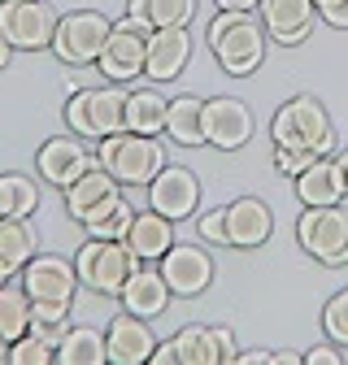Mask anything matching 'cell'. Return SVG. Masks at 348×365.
Here are the masks:
<instances>
[{
	"label": "cell",
	"mask_w": 348,
	"mask_h": 365,
	"mask_svg": "<svg viewBox=\"0 0 348 365\" xmlns=\"http://www.w3.org/2000/svg\"><path fill=\"white\" fill-rule=\"evenodd\" d=\"M209 48H213L218 66L227 74L244 78L266 61V26H261L252 14L218 9V18L209 22Z\"/></svg>",
	"instance_id": "cell-1"
},
{
	"label": "cell",
	"mask_w": 348,
	"mask_h": 365,
	"mask_svg": "<svg viewBox=\"0 0 348 365\" xmlns=\"http://www.w3.org/2000/svg\"><path fill=\"white\" fill-rule=\"evenodd\" d=\"M96 161L122 182V187H148L165 170V148L157 135H135V130H113L101 140Z\"/></svg>",
	"instance_id": "cell-2"
},
{
	"label": "cell",
	"mask_w": 348,
	"mask_h": 365,
	"mask_svg": "<svg viewBox=\"0 0 348 365\" xmlns=\"http://www.w3.org/2000/svg\"><path fill=\"white\" fill-rule=\"evenodd\" d=\"M270 135H275V148H304L318 157H331V148H335L331 118H327L322 101H314V96H292L275 113Z\"/></svg>",
	"instance_id": "cell-3"
},
{
	"label": "cell",
	"mask_w": 348,
	"mask_h": 365,
	"mask_svg": "<svg viewBox=\"0 0 348 365\" xmlns=\"http://www.w3.org/2000/svg\"><path fill=\"white\" fill-rule=\"evenodd\" d=\"M135 265H144V261L126 248V240H92V235H87V244L74 252L78 283L101 292V296H118Z\"/></svg>",
	"instance_id": "cell-4"
},
{
	"label": "cell",
	"mask_w": 348,
	"mask_h": 365,
	"mask_svg": "<svg viewBox=\"0 0 348 365\" xmlns=\"http://www.w3.org/2000/svg\"><path fill=\"white\" fill-rule=\"evenodd\" d=\"M66 122L74 135L105 140L113 130H126V91L122 87H83L66 101Z\"/></svg>",
	"instance_id": "cell-5"
},
{
	"label": "cell",
	"mask_w": 348,
	"mask_h": 365,
	"mask_svg": "<svg viewBox=\"0 0 348 365\" xmlns=\"http://www.w3.org/2000/svg\"><path fill=\"white\" fill-rule=\"evenodd\" d=\"M296 240L322 265H344L348 261V209L339 205H304L296 222Z\"/></svg>",
	"instance_id": "cell-6"
},
{
	"label": "cell",
	"mask_w": 348,
	"mask_h": 365,
	"mask_svg": "<svg viewBox=\"0 0 348 365\" xmlns=\"http://www.w3.org/2000/svg\"><path fill=\"white\" fill-rule=\"evenodd\" d=\"M113 22L96 9H74L57 22L53 31V53L61 66H96L105 53V39H109Z\"/></svg>",
	"instance_id": "cell-7"
},
{
	"label": "cell",
	"mask_w": 348,
	"mask_h": 365,
	"mask_svg": "<svg viewBox=\"0 0 348 365\" xmlns=\"http://www.w3.org/2000/svg\"><path fill=\"white\" fill-rule=\"evenodd\" d=\"M57 22L61 18L48 0H0V31H5V39L22 53L48 48Z\"/></svg>",
	"instance_id": "cell-8"
},
{
	"label": "cell",
	"mask_w": 348,
	"mask_h": 365,
	"mask_svg": "<svg viewBox=\"0 0 348 365\" xmlns=\"http://www.w3.org/2000/svg\"><path fill=\"white\" fill-rule=\"evenodd\" d=\"M144 57H148V26L122 18V22H113V31L105 39V53H101L96 70L109 83H130V78L144 74Z\"/></svg>",
	"instance_id": "cell-9"
},
{
	"label": "cell",
	"mask_w": 348,
	"mask_h": 365,
	"mask_svg": "<svg viewBox=\"0 0 348 365\" xmlns=\"http://www.w3.org/2000/svg\"><path fill=\"white\" fill-rule=\"evenodd\" d=\"M122 182L96 161L92 170H87V174H78L74 182H70V187H66V209H70V217L74 222H83V226H92V222H101L118 200H122Z\"/></svg>",
	"instance_id": "cell-10"
},
{
	"label": "cell",
	"mask_w": 348,
	"mask_h": 365,
	"mask_svg": "<svg viewBox=\"0 0 348 365\" xmlns=\"http://www.w3.org/2000/svg\"><path fill=\"white\" fill-rule=\"evenodd\" d=\"M157 269L174 296H200L213 283V257L200 244H170L165 257L157 261Z\"/></svg>",
	"instance_id": "cell-11"
},
{
	"label": "cell",
	"mask_w": 348,
	"mask_h": 365,
	"mask_svg": "<svg viewBox=\"0 0 348 365\" xmlns=\"http://www.w3.org/2000/svg\"><path fill=\"white\" fill-rule=\"evenodd\" d=\"M200 205V178L188 165H165L153 182H148V209L165 213L170 222L192 217Z\"/></svg>",
	"instance_id": "cell-12"
},
{
	"label": "cell",
	"mask_w": 348,
	"mask_h": 365,
	"mask_svg": "<svg viewBox=\"0 0 348 365\" xmlns=\"http://www.w3.org/2000/svg\"><path fill=\"white\" fill-rule=\"evenodd\" d=\"M252 140V109L235 96H213L205 101V144L235 153Z\"/></svg>",
	"instance_id": "cell-13"
},
{
	"label": "cell",
	"mask_w": 348,
	"mask_h": 365,
	"mask_svg": "<svg viewBox=\"0 0 348 365\" xmlns=\"http://www.w3.org/2000/svg\"><path fill=\"white\" fill-rule=\"evenodd\" d=\"M192 61V35L188 26H153L148 31V57H144V74L153 83H174Z\"/></svg>",
	"instance_id": "cell-14"
},
{
	"label": "cell",
	"mask_w": 348,
	"mask_h": 365,
	"mask_svg": "<svg viewBox=\"0 0 348 365\" xmlns=\"http://www.w3.org/2000/svg\"><path fill=\"white\" fill-rule=\"evenodd\" d=\"M96 165V157L87 153L74 135H57V140H44L39 153H35V170L44 174V182H53V187H70L78 174H87Z\"/></svg>",
	"instance_id": "cell-15"
},
{
	"label": "cell",
	"mask_w": 348,
	"mask_h": 365,
	"mask_svg": "<svg viewBox=\"0 0 348 365\" xmlns=\"http://www.w3.org/2000/svg\"><path fill=\"white\" fill-rule=\"evenodd\" d=\"M153 348H157V335L148 327V317H140V313L122 309L105 331V352L113 365H144L153 356Z\"/></svg>",
	"instance_id": "cell-16"
},
{
	"label": "cell",
	"mask_w": 348,
	"mask_h": 365,
	"mask_svg": "<svg viewBox=\"0 0 348 365\" xmlns=\"http://www.w3.org/2000/svg\"><path fill=\"white\" fill-rule=\"evenodd\" d=\"M174 348H179V365H222L240 356L231 327H200V322L174 335Z\"/></svg>",
	"instance_id": "cell-17"
},
{
	"label": "cell",
	"mask_w": 348,
	"mask_h": 365,
	"mask_svg": "<svg viewBox=\"0 0 348 365\" xmlns=\"http://www.w3.org/2000/svg\"><path fill=\"white\" fill-rule=\"evenodd\" d=\"M22 287H26L31 300H74V292H78L74 261H66V257H31L22 265Z\"/></svg>",
	"instance_id": "cell-18"
},
{
	"label": "cell",
	"mask_w": 348,
	"mask_h": 365,
	"mask_svg": "<svg viewBox=\"0 0 348 365\" xmlns=\"http://www.w3.org/2000/svg\"><path fill=\"white\" fill-rule=\"evenodd\" d=\"M275 231V213L266 200L257 196H240L227 205V244L231 248H261Z\"/></svg>",
	"instance_id": "cell-19"
},
{
	"label": "cell",
	"mask_w": 348,
	"mask_h": 365,
	"mask_svg": "<svg viewBox=\"0 0 348 365\" xmlns=\"http://www.w3.org/2000/svg\"><path fill=\"white\" fill-rule=\"evenodd\" d=\"M261 26L275 43H300L304 35L314 31V0H261L257 5Z\"/></svg>",
	"instance_id": "cell-20"
},
{
	"label": "cell",
	"mask_w": 348,
	"mask_h": 365,
	"mask_svg": "<svg viewBox=\"0 0 348 365\" xmlns=\"http://www.w3.org/2000/svg\"><path fill=\"white\" fill-rule=\"evenodd\" d=\"M170 296H174L170 283L161 279V269H153V265H135V269H130V279L122 283V292H118L122 309H126V313H140V317L165 313Z\"/></svg>",
	"instance_id": "cell-21"
},
{
	"label": "cell",
	"mask_w": 348,
	"mask_h": 365,
	"mask_svg": "<svg viewBox=\"0 0 348 365\" xmlns=\"http://www.w3.org/2000/svg\"><path fill=\"white\" fill-rule=\"evenodd\" d=\"M296 196H300V205H339V200L348 196L339 161L318 157L309 170H300V174H296Z\"/></svg>",
	"instance_id": "cell-22"
},
{
	"label": "cell",
	"mask_w": 348,
	"mask_h": 365,
	"mask_svg": "<svg viewBox=\"0 0 348 365\" xmlns=\"http://www.w3.org/2000/svg\"><path fill=\"white\" fill-rule=\"evenodd\" d=\"M170 244H174V222L165 213H157V209L135 213V222H130V231H126V248L140 261H161Z\"/></svg>",
	"instance_id": "cell-23"
},
{
	"label": "cell",
	"mask_w": 348,
	"mask_h": 365,
	"mask_svg": "<svg viewBox=\"0 0 348 365\" xmlns=\"http://www.w3.org/2000/svg\"><path fill=\"white\" fill-rule=\"evenodd\" d=\"M174 144L183 148H200L205 144V101L200 96H174L165 109V130Z\"/></svg>",
	"instance_id": "cell-24"
},
{
	"label": "cell",
	"mask_w": 348,
	"mask_h": 365,
	"mask_svg": "<svg viewBox=\"0 0 348 365\" xmlns=\"http://www.w3.org/2000/svg\"><path fill=\"white\" fill-rule=\"evenodd\" d=\"M165 109H170V101L161 96L157 87L126 91V130H135V135H161L165 130Z\"/></svg>",
	"instance_id": "cell-25"
},
{
	"label": "cell",
	"mask_w": 348,
	"mask_h": 365,
	"mask_svg": "<svg viewBox=\"0 0 348 365\" xmlns=\"http://www.w3.org/2000/svg\"><path fill=\"white\" fill-rule=\"evenodd\" d=\"M57 339H61V327H48V322H35L31 317L26 335L9 344V361L14 365H53L57 361Z\"/></svg>",
	"instance_id": "cell-26"
},
{
	"label": "cell",
	"mask_w": 348,
	"mask_h": 365,
	"mask_svg": "<svg viewBox=\"0 0 348 365\" xmlns=\"http://www.w3.org/2000/svg\"><path fill=\"white\" fill-rule=\"evenodd\" d=\"M57 361H61V365H101V361H109L105 335H101L96 327H70V331H61V339H57Z\"/></svg>",
	"instance_id": "cell-27"
},
{
	"label": "cell",
	"mask_w": 348,
	"mask_h": 365,
	"mask_svg": "<svg viewBox=\"0 0 348 365\" xmlns=\"http://www.w3.org/2000/svg\"><path fill=\"white\" fill-rule=\"evenodd\" d=\"M39 209V187L26 174H0V217H31Z\"/></svg>",
	"instance_id": "cell-28"
},
{
	"label": "cell",
	"mask_w": 348,
	"mask_h": 365,
	"mask_svg": "<svg viewBox=\"0 0 348 365\" xmlns=\"http://www.w3.org/2000/svg\"><path fill=\"white\" fill-rule=\"evenodd\" d=\"M0 257L22 269L35 257V226L26 217H0Z\"/></svg>",
	"instance_id": "cell-29"
},
{
	"label": "cell",
	"mask_w": 348,
	"mask_h": 365,
	"mask_svg": "<svg viewBox=\"0 0 348 365\" xmlns=\"http://www.w3.org/2000/svg\"><path fill=\"white\" fill-rule=\"evenodd\" d=\"M31 327V296L26 287H0V339H22Z\"/></svg>",
	"instance_id": "cell-30"
},
{
	"label": "cell",
	"mask_w": 348,
	"mask_h": 365,
	"mask_svg": "<svg viewBox=\"0 0 348 365\" xmlns=\"http://www.w3.org/2000/svg\"><path fill=\"white\" fill-rule=\"evenodd\" d=\"M196 18V0H148V26H188Z\"/></svg>",
	"instance_id": "cell-31"
},
{
	"label": "cell",
	"mask_w": 348,
	"mask_h": 365,
	"mask_svg": "<svg viewBox=\"0 0 348 365\" xmlns=\"http://www.w3.org/2000/svg\"><path fill=\"white\" fill-rule=\"evenodd\" d=\"M130 222H135V209H130L126 200H118L101 222H92L87 226V235L92 240H126V231H130Z\"/></svg>",
	"instance_id": "cell-32"
},
{
	"label": "cell",
	"mask_w": 348,
	"mask_h": 365,
	"mask_svg": "<svg viewBox=\"0 0 348 365\" xmlns=\"http://www.w3.org/2000/svg\"><path fill=\"white\" fill-rule=\"evenodd\" d=\"M322 331H327L331 344L348 348V287L327 300V309H322Z\"/></svg>",
	"instance_id": "cell-33"
},
{
	"label": "cell",
	"mask_w": 348,
	"mask_h": 365,
	"mask_svg": "<svg viewBox=\"0 0 348 365\" xmlns=\"http://www.w3.org/2000/svg\"><path fill=\"white\" fill-rule=\"evenodd\" d=\"M318 161V153H304V148H275V165H279V174H287V178H296L300 170H309Z\"/></svg>",
	"instance_id": "cell-34"
},
{
	"label": "cell",
	"mask_w": 348,
	"mask_h": 365,
	"mask_svg": "<svg viewBox=\"0 0 348 365\" xmlns=\"http://www.w3.org/2000/svg\"><path fill=\"white\" fill-rule=\"evenodd\" d=\"M196 231L205 244H227V209H209L196 217Z\"/></svg>",
	"instance_id": "cell-35"
},
{
	"label": "cell",
	"mask_w": 348,
	"mask_h": 365,
	"mask_svg": "<svg viewBox=\"0 0 348 365\" xmlns=\"http://www.w3.org/2000/svg\"><path fill=\"white\" fill-rule=\"evenodd\" d=\"M70 304L74 300H31V317L35 322H48V327H61L70 317Z\"/></svg>",
	"instance_id": "cell-36"
},
{
	"label": "cell",
	"mask_w": 348,
	"mask_h": 365,
	"mask_svg": "<svg viewBox=\"0 0 348 365\" xmlns=\"http://www.w3.org/2000/svg\"><path fill=\"white\" fill-rule=\"evenodd\" d=\"M314 9H318V18H322L327 26L348 31V0H314Z\"/></svg>",
	"instance_id": "cell-37"
},
{
	"label": "cell",
	"mask_w": 348,
	"mask_h": 365,
	"mask_svg": "<svg viewBox=\"0 0 348 365\" xmlns=\"http://www.w3.org/2000/svg\"><path fill=\"white\" fill-rule=\"evenodd\" d=\"M304 361H309V365H344L348 361V348H331V344H318V348H309V352H300Z\"/></svg>",
	"instance_id": "cell-38"
},
{
	"label": "cell",
	"mask_w": 348,
	"mask_h": 365,
	"mask_svg": "<svg viewBox=\"0 0 348 365\" xmlns=\"http://www.w3.org/2000/svg\"><path fill=\"white\" fill-rule=\"evenodd\" d=\"M148 361H153V365H174V361H179V348H174V339H165V344H157Z\"/></svg>",
	"instance_id": "cell-39"
},
{
	"label": "cell",
	"mask_w": 348,
	"mask_h": 365,
	"mask_svg": "<svg viewBox=\"0 0 348 365\" xmlns=\"http://www.w3.org/2000/svg\"><path fill=\"white\" fill-rule=\"evenodd\" d=\"M261 0H218V9H231V14H252Z\"/></svg>",
	"instance_id": "cell-40"
},
{
	"label": "cell",
	"mask_w": 348,
	"mask_h": 365,
	"mask_svg": "<svg viewBox=\"0 0 348 365\" xmlns=\"http://www.w3.org/2000/svg\"><path fill=\"white\" fill-rule=\"evenodd\" d=\"M9 57H14V43L5 39V31H0V70H5V66H9Z\"/></svg>",
	"instance_id": "cell-41"
},
{
	"label": "cell",
	"mask_w": 348,
	"mask_h": 365,
	"mask_svg": "<svg viewBox=\"0 0 348 365\" xmlns=\"http://www.w3.org/2000/svg\"><path fill=\"white\" fill-rule=\"evenodd\" d=\"M240 361H248V365H261V361H270V352H266V348H257V352H240Z\"/></svg>",
	"instance_id": "cell-42"
},
{
	"label": "cell",
	"mask_w": 348,
	"mask_h": 365,
	"mask_svg": "<svg viewBox=\"0 0 348 365\" xmlns=\"http://www.w3.org/2000/svg\"><path fill=\"white\" fill-rule=\"evenodd\" d=\"M14 274H18V269H14V265H9V261H5V257H0V287H5V283H9V279H14Z\"/></svg>",
	"instance_id": "cell-43"
},
{
	"label": "cell",
	"mask_w": 348,
	"mask_h": 365,
	"mask_svg": "<svg viewBox=\"0 0 348 365\" xmlns=\"http://www.w3.org/2000/svg\"><path fill=\"white\" fill-rule=\"evenodd\" d=\"M335 161H339V170H344V187H348V153H339Z\"/></svg>",
	"instance_id": "cell-44"
},
{
	"label": "cell",
	"mask_w": 348,
	"mask_h": 365,
	"mask_svg": "<svg viewBox=\"0 0 348 365\" xmlns=\"http://www.w3.org/2000/svg\"><path fill=\"white\" fill-rule=\"evenodd\" d=\"M0 356H9V339H0Z\"/></svg>",
	"instance_id": "cell-45"
}]
</instances>
